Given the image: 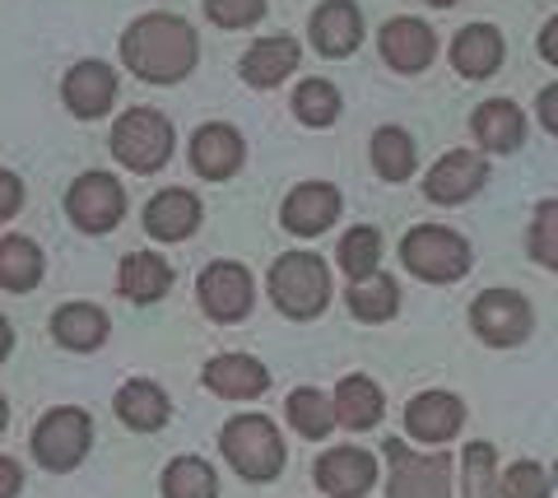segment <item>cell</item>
<instances>
[{"label": "cell", "instance_id": "obj_7", "mask_svg": "<svg viewBox=\"0 0 558 498\" xmlns=\"http://www.w3.org/2000/svg\"><path fill=\"white\" fill-rule=\"evenodd\" d=\"M387 498H451V457L387 442Z\"/></svg>", "mask_w": 558, "mask_h": 498}, {"label": "cell", "instance_id": "obj_28", "mask_svg": "<svg viewBox=\"0 0 558 498\" xmlns=\"http://www.w3.org/2000/svg\"><path fill=\"white\" fill-rule=\"evenodd\" d=\"M43 247L33 243L24 233H10L0 238V289H10V294H28L33 284L43 280Z\"/></svg>", "mask_w": 558, "mask_h": 498}, {"label": "cell", "instance_id": "obj_26", "mask_svg": "<svg viewBox=\"0 0 558 498\" xmlns=\"http://www.w3.org/2000/svg\"><path fill=\"white\" fill-rule=\"evenodd\" d=\"M117 289H121V299H131V303H159L172 289V266L159 252H131L126 262H121Z\"/></svg>", "mask_w": 558, "mask_h": 498}, {"label": "cell", "instance_id": "obj_34", "mask_svg": "<svg viewBox=\"0 0 558 498\" xmlns=\"http://www.w3.org/2000/svg\"><path fill=\"white\" fill-rule=\"evenodd\" d=\"M498 452L488 442H470L461 452V489L465 498H498Z\"/></svg>", "mask_w": 558, "mask_h": 498}, {"label": "cell", "instance_id": "obj_46", "mask_svg": "<svg viewBox=\"0 0 558 498\" xmlns=\"http://www.w3.org/2000/svg\"><path fill=\"white\" fill-rule=\"evenodd\" d=\"M554 485H558V471H554Z\"/></svg>", "mask_w": 558, "mask_h": 498}, {"label": "cell", "instance_id": "obj_43", "mask_svg": "<svg viewBox=\"0 0 558 498\" xmlns=\"http://www.w3.org/2000/svg\"><path fill=\"white\" fill-rule=\"evenodd\" d=\"M10 350H14V326L0 317V364H5V354H10Z\"/></svg>", "mask_w": 558, "mask_h": 498}, {"label": "cell", "instance_id": "obj_24", "mask_svg": "<svg viewBox=\"0 0 558 498\" xmlns=\"http://www.w3.org/2000/svg\"><path fill=\"white\" fill-rule=\"evenodd\" d=\"M117 415L126 428H135V434H154V428H163L168 415H172V401L168 391L159 382H149V377H135V382H126L117 391Z\"/></svg>", "mask_w": 558, "mask_h": 498}, {"label": "cell", "instance_id": "obj_13", "mask_svg": "<svg viewBox=\"0 0 558 498\" xmlns=\"http://www.w3.org/2000/svg\"><path fill=\"white\" fill-rule=\"evenodd\" d=\"M377 485V461L363 448H336L317 457V489L326 498H368Z\"/></svg>", "mask_w": 558, "mask_h": 498}, {"label": "cell", "instance_id": "obj_42", "mask_svg": "<svg viewBox=\"0 0 558 498\" xmlns=\"http://www.w3.org/2000/svg\"><path fill=\"white\" fill-rule=\"evenodd\" d=\"M539 57H545L549 65H558V14L545 28H539Z\"/></svg>", "mask_w": 558, "mask_h": 498}, {"label": "cell", "instance_id": "obj_41", "mask_svg": "<svg viewBox=\"0 0 558 498\" xmlns=\"http://www.w3.org/2000/svg\"><path fill=\"white\" fill-rule=\"evenodd\" d=\"M539 122H545L549 135H558V84H549V89L539 94Z\"/></svg>", "mask_w": 558, "mask_h": 498}, {"label": "cell", "instance_id": "obj_32", "mask_svg": "<svg viewBox=\"0 0 558 498\" xmlns=\"http://www.w3.org/2000/svg\"><path fill=\"white\" fill-rule=\"evenodd\" d=\"M414 141H410V131H400V126H381L373 131V168L387 182H405L414 173Z\"/></svg>", "mask_w": 558, "mask_h": 498}, {"label": "cell", "instance_id": "obj_35", "mask_svg": "<svg viewBox=\"0 0 558 498\" xmlns=\"http://www.w3.org/2000/svg\"><path fill=\"white\" fill-rule=\"evenodd\" d=\"M336 252H340L336 262H340V270L349 275V280H359V275H373L377 262H381V233L373 224H359V229H349L340 238Z\"/></svg>", "mask_w": 558, "mask_h": 498}, {"label": "cell", "instance_id": "obj_15", "mask_svg": "<svg viewBox=\"0 0 558 498\" xmlns=\"http://www.w3.org/2000/svg\"><path fill=\"white\" fill-rule=\"evenodd\" d=\"M461 424H465V405H461V397H451V391H418V397L405 405L410 438L428 442V448H438V442L457 438Z\"/></svg>", "mask_w": 558, "mask_h": 498}, {"label": "cell", "instance_id": "obj_10", "mask_svg": "<svg viewBox=\"0 0 558 498\" xmlns=\"http://www.w3.org/2000/svg\"><path fill=\"white\" fill-rule=\"evenodd\" d=\"M196 299L205 307V317L229 326V321H242L252 313L256 280H252V270L238 266V262H209L201 270V280H196Z\"/></svg>", "mask_w": 558, "mask_h": 498}, {"label": "cell", "instance_id": "obj_37", "mask_svg": "<svg viewBox=\"0 0 558 498\" xmlns=\"http://www.w3.org/2000/svg\"><path fill=\"white\" fill-rule=\"evenodd\" d=\"M531 256L545 270H558V201H545L531 219Z\"/></svg>", "mask_w": 558, "mask_h": 498}, {"label": "cell", "instance_id": "obj_17", "mask_svg": "<svg viewBox=\"0 0 558 498\" xmlns=\"http://www.w3.org/2000/svg\"><path fill=\"white\" fill-rule=\"evenodd\" d=\"M242 159H247V145H242V135L223 122H205L196 135H191V168H196L201 178L209 182H223L233 178Z\"/></svg>", "mask_w": 558, "mask_h": 498}, {"label": "cell", "instance_id": "obj_9", "mask_svg": "<svg viewBox=\"0 0 558 498\" xmlns=\"http://www.w3.org/2000/svg\"><path fill=\"white\" fill-rule=\"evenodd\" d=\"M65 215L84 233H112L121 215H126V192H121L112 173H84L65 192Z\"/></svg>", "mask_w": 558, "mask_h": 498}, {"label": "cell", "instance_id": "obj_40", "mask_svg": "<svg viewBox=\"0 0 558 498\" xmlns=\"http://www.w3.org/2000/svg\"><path fill=\"white\" fill-rule=\"evenodd\" d=\"M24 489V471L14 457H0V498H20Z\"/></svg>", "mask_w": 558, "mask_h": 498}, {"label": "cell", "instance_id": "obj_14", "mask_svg": "<svg viewBox=\"0 0 558 498\" xmlns=\"http://www.w3.org/2000/svg\"><path fill=\"white\" fill-rule=\"evenodd\" d=\"M381 61L391 65V71L400 75H418V71H428L433 57H438V38H433V28L424 20H391L387 28H381Z\"/></svg>", "mask_w": 558, "mask_h": 498}, {"label": "cell", "instance_id": "obj_27", "mask_svg": "<svg viewBox=\"0 0 558 498\" xmlns=\"http://www.w3.org/2000/svg\"><path fill=\"white\" fill-rule=\"evenodd\" d=\"M330 405H336V424H344V428H373L381 420V410H387L381 405V387L373 377H359V373H349L336 387Z\"/></svg>", "mask_w": 558, "mask_h": 498}, {"label": "cell", "instance_id": "obj_25", "mask_svg": "<svg viewBox=\"0 0 558 498\" xmlns=\"http://www.w3.org/2000/svg\"><path fill=\"white\" fill-rule=\"evenodd\" d=\"M451 65L465 80H488L502 65V33L494 24H465L451 42Z\"/></svg>", "mask_w": 558, "mask_h": 498}, {"label": "cell", "instance_id": "obj_39", "mask_svg": "<svg viewBox=\"0 0 558 498\" xmlns=\"http://www.w3.org/2000/svg\"><path fill=\"white\" fill-rule=\"evenodd\" d=\"M24 205V182L10 173V168H0V219H14Z\"/></svg>", "mask_w": 558, "mask_h": 498}, {"label": "cell", "instance_id": "obj_16", "mask_svg": "<svg viewBox=\"0 0 558 498\" xmlns=\"http://www.w3.org/2000/svg\"><path fill=\"white\" fill-rule=\"evenodd\" d=\"M336 215H340V192L330 182H303V186H293V192L284 196V210H279L284 229L299 233V238L326 233L330 224H336Z\"/></svg>", "mask_w": 558, "mask_h": 498}, {"label": "cell", "instance_id": "obj_30", "mask_svg": "<svg viewBox=\"0 0 558 498\" xmlns=\"http://www.w3.org/2000/svg\"><path fill=\"white\" fill-rule=\"evenodd\" d=\"M284 415H289L293 428H299V438H326L330 428H336V405H330V397H322L317 387L289 391Z\"/></svg>", "mask_w": 558, "mask_h": 498}, {"label": "cell", "instance_id": "obj_11", "mask_svg": "<svg viewBox=\"0 0 558 498\" xmlns=\"http://www.w3.org/2000/svg\"><path fill=\"white\" fill-rule=\"evenodd\" d=\"M484 182H488L484 154H475V149H451V154H442V159L428 168L424 196L433 205H461V201L475 196Z\"/></svg>", "mask_w": 558, "mask_h": 498}, {"label": "cell", "instance_id": "obj_21", "mask_svg": "<svg viewBox=\"0 0 558 498\" xmlns=\"http://www.w3.org/2000/svg\"><path fill=\"white\" fill-rule=\"evenodd\" d=\"M299 65H303L299 38H260L256 47H247V57H242L238 71L252 89H275V84H284Z\"/></svg>", "mask_w": 558, "mask_h": 498}, {"label": "cell", "instance_id": "obj_3", "mask_svg": "<svg viewBox=\"0 0 558 498\" xmlns=\"http://www.w3.org/2000/svg\"><path fill=\"white\" fill-rule=\"evenodd\" d=\"M219 448L229 457V466L252 479V485H266L284 471V438H279V428L266 420V415H238L223 424L219 434Z\"/></svg>", "mask_w": 558, "mask_h": 498}, {"label": "cell", "instance_id": "obj_1", "mask_svg": "<svg viewBox=\"0 0 558 498\" xmlns=\"http://www.w3.org/2000/svg\"><path fill=\"white\" fill-rule=\"evenodd\" d=\"M201 38L182 14H140V20L121 33V61L131 65L140 80L149 84H178L196 71Z\"/></svg>", "mask_w": 558, "mask_h": 498}, {"label": "cell", "instance_id": "obj_6", "mask_svg": "<svg viewBox=\"0 0 558 498\" xmlns=\"http://www.w3.org/2000/svg\"><path fill=\"white\" fill-rule=\"evenodd\" d=\"M28 448H33V457H38L43 471H75L80 461L89 457V448H94L89 410H80V405L47 410V415L38 420V428H33Z\"/></svg>", "mask_w": 558, "mask_h": 498}, {"label": "cell", "instance_id": "obj_44", "mask_svg": "<svg viewBox=\"0 0 558 498\" xmlns=\"http://www.w3.org/2000/svg\"><path fill=\"white\" fill-rule=\"evenodd\" d=\"M10 424V405H5V397H0V428Z\"/></svg>", "mask_w": 558, "mask_h": 498}, {"label": "cell", "instance_id": "obj_18", "mask_svg": "<svg viewBox=\"0 0 558 498\" xmlns=\"http://www.w3.org/2000/svg\"><path fill=\"white\" fill-rule=\"evenodd\" d=\"M312 42L322 57H354L363 47V14L354 0H322L312 14Z\"/></svg>", "mask_w": 558, "mask_h": 498}, {"label": "cell", "instance_id": "obj_5", "mask_svg": "<svg viewBox=\"0 0 558 498\" xmlns=\"http://www.w3.org/2000/svg\"><path fill=\"white\" fill-rule=\"evenodd\" d=\"M108 145H112L117 159L131 168V173H159V168L172 159V145H178V135H172V122H168L163 112L131 108V112L117 117Z\"/></svg>", "mask_w": 558, "mask_h": 498}, {"label": "cell", "instance_id": "obj_45", "mask_svg": "<svg viewBox=\"0 0 558 498\" xmlns=\"http://www.w3.org/2000/svg\"><path fill=\"white\" fill-rule=\"evenodd\" d=\"M428 5H438V10H447V5H457V0H428Z\"/></svg>", "mask_w": 558, "mask_h": 498}, {"label": "cell", "instance_id": "obj_38", "mask_svg": "<svg viewBox=\"0 0 558 498\" xmlns=\"http://www.w3.org/2000/svg\"><path fill=\"white\" fill-rule=\"evenodd\" d=\"M205 14L219 28H252L266 14V0H205Z\"/></svg>", "mask_w": 558, "mask_h": 498}, {"label": "cell", "instance_id": "obj_2", "mask_svg": "<svg viewBox=\"0 0 558 498\" xmlns=\"http://www.w3.org/2000/svg\"><path fill=\"white\" fill-rule=\"evenodd\" d=\"M266 289L284 317L312 321V317H322L326 303H330V270L317 252H284L270 266Z\"/></svg>", "mask_w": 558, "mask_h": 498}, {"label": "cell", "instance_id": "obj_36", "mask_svg": "<svg viewBox=\"0 0 558 498\" xmlns=\"http://www.w3.org/2000/svg\"><path fill=\"white\" fill-rule=\"evenodd\" d=\"M498 494L502 498H549L554 494V475L535 461H517V466L498 479Z\"/></svg>", "mask_w": 558, "mask_h": 498}, {"label": "cell", "instance_id": "obj_33", "mask_svg": "<svg viewBox=\"0 0 558 498\" xmlns=\"http://www.w3.org/2000/svg\"><path fill=\"white\" fill-rule=\"evenodd\" d=\"M289 102L303 126H330L340 117V89L330 80H303Z\"/></svg>", "mask_w": 558, "mask_h": 498}, {"label": "cell", "instance_id": "obj_8", "mask_svg": "<svg viewBox=\"0 0 558 498\" xmlns=\"http://www.w3.org/2000/svg\"><path fill=\"white\" fill-rule=\"evenodd\" d=\"M470 326L484 345L512 350L531 336V303L517 294V289H484V294L470 303Z\"/></svg>", "mask_w": 558, "mask_h": 498}, {"label": "cell", "instance_id": "obj_4", "mask_svg": "<svg viewBox=\"0 0 558 498\" xmlns=\"http://www.w3.org/2000/svg\"><path fill=\"white\" fill-rule=\"evenodd\" d=\"M400 262H405V270L418 275V280L451 284V280H461V275L470 270L475 252H470V243L457 229L418 224V229H410L405 238H400Z\"/></svg>", "mask_w": 558, "mask_h": 498}, {"label": "cell", "instance_id": "obj_22", "mask_svg": "<svg viewBox=\"0 0 558 498\" xmlns=\"http://www.w3.org/2000/svg\"><path fill=\"white\" fill-rule=\"evenodd\" d=\"M470 131H475V141L488 154H512L526 141V117H521V108L508 98H488L475 108V117H470Z\"/></svg>", "mask_w": 558, "mask_h": 498}, {"label": "cell", "instance_id": "obj_19", "mask_svg": "<svg viewBox=\"0 0 558 498\" xmlns=\"http://www.w3.org/2000/svg\"><path fill=\"white\" fill-rule=\"evenodd\" d=\"M201 382L223 401H252V397H260V391L270 387V373L252 354H219V359H209L205 364Z\"/></svg>", "mask_w": 558, "mask_h": 498}, {"label": "cell", "instance_id": "obj_12", "mask_svg": "<svg viewBox=\"0 0 558 498\" xmlns=\"http://www.w3.org/2000/svg\"><path fill=\"white\" fill-rule=\"evenodd\" d=\"M61 94H65V108L75 117H84V122L108 117L112 102H117V71L108 61H80L65 71Z\"/></svg>", "mask_w": 558, "mask_h": 498}, {"label": "cell", "instance_id": "obj_20", "mask_svg": "<svg viewBox=\"0 0 558 498\" xmlns=\"http://www.w3.org/2000/svg\"><path fill=\"white\" fill-rule=\"evenodd\" d=\"M201 229V196L182 192V186H168L145 205V233L159 238V243H182Z\"/></svg>", "mask_w": 558, "mask_h": 498}, {"label": "cell", "instance_id": "obj_31", "mask_svg": "<svg viewBox=\"0 0 558 498\" xmlns=\"http://www.w3.org/2000/svg\"><path fill=\"white\" fill-rule=\"evenodd\" d=\"M163 498H219V475L201 457H178L163 471Z\"/></svg>", "mask_w": 558, "mask_h": 498}, {"label": "cell", "instance_id": "obj_29", "mask_svg": "<svg viewBox=\"0 0 558 498\" xmlns=\"http://www.w3.org/2000/svg\"><path fill=\"white\" fill-rule=\"evenodd\" d=\"M344 299H349V313H354L359 321H391L396 307H400V284L391 280V275L373 270V275L349 280Z\"/></svg>", "mask_w": 558, "mask_h": 498}, {"label": "cell", "instance_id": "obj_23", "mask_svg": "<svg viewBox=\"0 0 558 498\" xmlns=\"http://www.w3.org/2000/svg\"><path fill=\"white\" fill-rule=\"evenodd\" d=\"M51 336H57V345H65V350L89 354L108 340V313H102L98 303H61L57 313H51Z\"/></svg>", "mask_w": 558, "mask_h": 498}]
</instances>
